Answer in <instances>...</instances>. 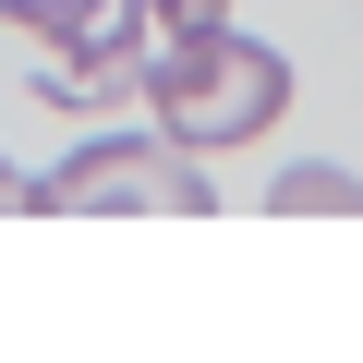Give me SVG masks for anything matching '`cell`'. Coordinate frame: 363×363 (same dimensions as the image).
<instances>
[{
    "label": "cell",
    "instance_id": "obj_1",
    "mask_svg": "<svg viewBox=\"0 0 363 363\" xmlns=\"http://www.w3.org/2000/svg\"><path fill=\"white\" fill-rule=\"evenodd\" d=\"M145 97H157V133H169V145L218 157V145H255V133L291 109V61L255 49L242 25H218V37H169L157 73H145Z\"/></svg>",
    "mask_w": 363,
    "mask_h": 363
},
{
    "label": "cell",
    "instance_id": "obj_2",
    "mask_svg": "<svg viewBox=\"0 0 363 363\" xmlns=\"http://www.w3.org/2000/svg\"><path fill=\"white\" fill-rule=\"evenodd\" d=\"M97 206L206 218V206H218V182L194 169V145H169V133H97V145H73L49 182H25V218H97Z\"/></svg>",
    "mask_w": 363,
    "mask_h": 363
},
{
    "label": "cell",
    "instance_id": "obj_3",
    "mask_svg": "<svg viewBox=\"0 0 363 363\" xmlns=\"http://www.w3.org/2000/svg\"><path fill=\"white\" fill-rule=\"evenodd\" d=\"M145 73H157V49H145V0L121 25H97L85 49H61V73H37V97H61V109H109V97H145Z\"/></svg>",
    "mask_w": 363,
    "mask_h": 363
},
{
    "label": "cell",
    "instance_id": "obj_4",
    "mask_svg": "<svg viewBox=\"0 0 363 363\" xmlns=\"http://www.w3.org/2000/svg\"><path fill=\"white\" fill-rule=\"evenodd\" d=\"M267 206H279V218H363V182L327 169V157H291V169L267 182Z\"/></svg>",
    "mask_w": 363,
    "mask_h": 363
},
{
    "label": "cell",
    "instance_id": "obj_5",
    "mask_svg": "<svg viewBox=\"0 0 363 363\" xmlns=\"http://www.w3.org/2000/svg\"><path fill=\"white\" fill-rule=\"evenodd\" d=\"M133 0H0V25H25V37H49V49H85L97 25H121Z\"/></svg>",
    "mask_w": 363,
    "mask_h": 363
},
{
    "label": "cell",
    "instance_id": "obj_6",
    "mask_svg": "<svg viewBox=\"0 0 363 363\" xmlns=\"http://www.w3.org/2000/svg\"><path fill=\"white\" fill-rule=\"evenodd\" d=\"M145 25H157V37H218L230 0H145Z\"/></svg>",
    "mask_w": 363,
    "mask_h": 363
},
{
    "label": "cell",
    "instance_id": "obj_7",
    "mask_svg": "<svg viewBox=\"0 0 363 363\" xmlns=\"http://www.w3.org/2000/svg\"><path fill=\"white\" fill-rule=\"evenodd\" d=\"M0 206H25V182H13V157H0Z\"/></svg>",
    "mask_w": 363,
    "mask_h": 363
}]
</instances>
